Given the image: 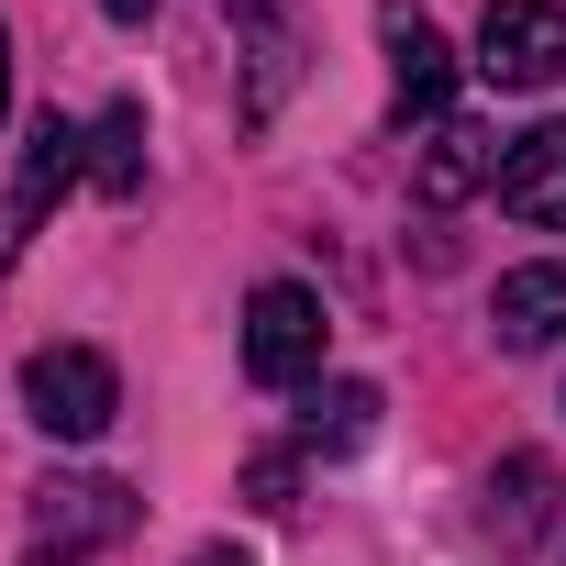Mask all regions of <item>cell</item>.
I'll return each mask as SVG.
<instances>
[{
  "mask_svg": "<svg viewBox=\"0 0 566 566\" xmlns=\"http://www.w3.org/2000/svg\"><path fill=\"white\" fill-rule=\"evenodd\" d=\"M23 411H34V433L90 444V433H112L123 378H112V356H101V345H45V356L23 367Z\"/></svg>",
  "mask_w": 566,
  "mask_h": 566,
  "instance_id": "obj_1",
  "label": "cell"
},
{
  "mask_svg": "<svg viewBox=\"0 0 566 566\" xmlns=\"http://www.w3.org/2000/svg\"><path fill=\"white\" fill-rule=\"evenodd\" d=\"M378 34H389V101H400V123H433V112L455 101V45L411 12V0H389Z\"/></svg>",
  "mask_w": 566,
  "mask_h": 566,
  "instance_id": "obj_4",
  "label": "cell"
},
{
  "mask_svg": "<svg viewBox=\"0 0 566 566\" xmlns=\"http://www.w3.org/2000/svg\"><path fill=\"white\" fill-rule=\"evenodd\" d=\"M544 500H555L544 455H511V467L489 478V533H500V544H533V533H544Z\"/></svg>",
  "mask_w": 566,
  "mask_h": 566,
  "instance_id": "obj_13",
  "label": "cell"
},
{
  "mask_svg": "<svg viewBox=\"0 0 566 566\" xmlns=\"http://www.w3.org/2000/svg\"><path fill=\"white\" fill-rule=\"evenodd\" d=\"M189 566H244V555H233V544H200V555H189Z\"/></svg>",
  "mask_w": 566,
  "mask_h": 566,
  "instance_id": "obj_16",
  "label": "cell"
},
{
  "mask_svg": "<svg viewBox=\"0 0 566 566\" xmlns=\"http://www.w3.org/2000/svg\"><path fill=\"white\" fill-rule=\"evenodd\" d=\"M134 522V500L112 489V478H56L45 489V555H67V544H112Z\"/></svg>",
  "mask_w": 566,
  "mask_h": 566,
  "instance_id": "obj_9",
  "label": "cell"
},
{
  "mask_svg": "<svg viewBox=\"0 0 566 566\" xmlns=\"http://www.w3.org/2000/svg\"><path fill=\"white\" fill-rule=\"evenodd\" d=\"M101 12H112V23H145V12H156V0H101Z\"/></svg>",
  "mask_w": 566,
  "mask_h": 566,
  "instance_id": "obj_15",
  "label": "cell"
},
{
  "mask_svg": "<svg viewBox=\"0 0 566 566\" xmlns=\"http://www.w3.org/2000/svg\"><path fill=\"white\" fill-rule=\"evenodd\" d=\"M78 178H90V123L45 112V123L23 134V167H12V233H34V222H45Z\"/></svg>",
  "mask_w": 566,
  "mask_h": 566,
  "instance_id": "obj_5",
  "label": "cell"
},
{
  "mask_svg": "<svg viewBox=\"0 0 566 566\" xmlns=\"http://www.w3.org/2000/svg\"><path fill=\"white\" fill-rule=\"evenodd\" d=\"M478 178H500V145H489L478 123H444V134L422 145V200H467Z\"/></svg>",
  "mask_w": 566,
  "mask_h": 566,
  "instance_id": "obj_11",
  "label": "cell"
},
{
  "mask_svg": "<svg viewBox=\"0 0 566 566\" xmlns=\"http://www.w3.org/2000/svg\"><path fill=\"white\" fill-rule=\"evenodd\" d=\"M90 178H101L112 200L145 189V101H112V112L90 123Z\"/></svg>",
  "mask_w": 566,
  "mask_h": 566,
  "instance_id": "obj_10",
  "label": "cell"
},
{
  "mask_svg": "<svg viewBox=\"0 0 566 566\" xmlns=\"http://www.w3.org/2000/svg\"><path fill=\"white\" fill-rule=\"evenodd\" d=\"M478 78L489 90H555L566 78V0H489L478 12Z\"/></svg>",
  "mask_w": 566,
  "mask_h": 566,
  "instance_id": "obj_3",
  "label": "cell"
},
{
  "mask_svg": "<svg viewBox=\"0 0 566 566\" xmlns=\"http://www.w3.org/2000/svg\"><path fill=\"white\" fill-rule=\"evenodd\" d=\"M323 290H301V277H266V290L244 301V378L255 389H301L323 367Z\"/></svg>",
  "mask_w": 566,
  "mask_h": 566,
  "instance_id": "obj_2",
  "label": "cell"
},
{
  "mask_svg": "<svg viewBox=\"0 0 566 566\" xmlns=\"http://www.w3.org/2000/svg\"><path fill=\"white\" fill-rule=\"evenodd\" d=\"M489 323H500V345H511V356L555 345V334H566V255H544V266H511L500 290H489Z\"/></svg>",
  "mask_w": 566,
  "mask_h": 566,
  "instance_id": "obj_7",
  "label": "cell"
},
{
  "mask_svg": "<svg viewBox=\"0 0 566 566\" xmlns=\"http://www.w3.org/2000/svg\"><path fill=\"white\" fill-rule=\"evenodd\" d=\"M489 189H500V211H511V222H544V233H566V123H533V134H511Z\"/></svg>",
  "mask_w": 566,
  "mask_h": 566,
  "instance_id": "obj_6",
  "label": "cell"
},
{
  "mask_svg": "<svg viewBox=\"0 0 566 566\" xmlns=\"http://www.w3.org/2000/svg\"><path fill=\"white\" fill-rule=\"evenodd\" d=\"M367 433H378V389H367V378H334V389L301 411V444H312V455H356Z\"/></svg>",
  "mask_w": 566,
  "mask_h": 566,
  "instance_id": "obj_12",
  "label": "cell"
},
{
  "mask_svg": "<svg viewBox=\"0 0 566 566\" xmlns=\"http://www.w3.org/2000/svg\"><path fill=\"white\" fill-rule=\"evenodd\" d=\"M222 12H244V45H255L244 123H266L277 101H290V78H301V12H290V0H222Z\"/></svg>",
  "mask_w": 566,
  "mask_h": 566,
  "instance_id": "obj_8",
  "label": "cell"
},
{
  "mask_svg": "<svg viewBox=\"0 0 566 566\" xmlns=\"http://www.w3.org/2000/svg\"><path fill=\"white\" fill-rule=\"evenodd\" d=\"M0 123H12V34H0Z\"/></svg>",
  "mask_w": 566,
  "mask_h": 566,
  "instance_id": "obj_14",
  "label": "cell"
}]
</instances>
